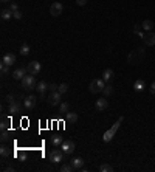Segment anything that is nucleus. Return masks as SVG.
<instances>
[{
    "label": "nucleus",
    "instance_id": "obj_1",
    "mask_svg": "<svg viewBox=\"0 0 155 172\" xmlns=\"http://www.w3.org/2000/svg\"><path fill=\"white\" fill-rule=\"evenodd\" d=\"M123 116H119L118 119H116V122H115V124L104 133V135H102V141H104V143H109V141H112L113 140V136H115V133H116V130H118V127L121 126V122H123Z\"/></svg>",
    "mask_w": 155,
    "mask_h": 172
},
{
    "label": "nucleus",
    "instance_id": "obj_2",
    "mask_svg": "<svg viewBox=\"0 0 155 172\" xmlns=\"http://www.w3.org/2000/svg\"><path fill=\"white\" fill-rule=\"evenodd\" d=\"M104 87H106V81L104 79H93L90 82V85H89V90H90V93L96 95V93H101L102 90H104Z\"/></svg>",
    "mask_w": 155,
    "mask_h": 172
},
{
    "label": "nucleus",
    "instance_id": "obj_3",
    "mask_svg": "<svg viewBox=\"0 0 155 172\" xmlns=\"http://www.w3.org/2000/svg\"><path fill=\"white\" fill-rule=\"evenodd\" d=\"M36 85H37V82H36L34 75H30V73H28V75L22 79V87H23V90H33V88H36Z\"/></svg>",
    "mask_w": 155,
    "mask_h": 172
},
{
    "label": "nucleus",
    "instance_id": "obj_4",
    "mask_svg": "<svg viewBox=\"0 0 155 172\" xmlns=\"http://www.w3.org/2000/svg\"><path fill=\"white\" fill-rule=\"evenodd\" d=\"M144 58V50L143 48H137L135 51L129 54V64H140Z\"/></svg>",
    "mask_w": 155,
    "mask_h": 172
},
{
    "label": "nucleus",
    "instance_id": "obj_5",
    "mask_svg": "<svg viewBox=\"0 0 155 172\" xmlns=\"http://www.w3.org/2000/svg\"><path fill=\"white\" fill-rule=\"evenodd\" d=\"M64 157H65V154H64L62 149H55V151L50 152V161L51 163H62Z\"/></svg>",
    "mask_w": 155,
    "mask_h": 172
},
{
    "label": "nucleus",
    "instance_id": "obj_6",
    "mask_svg": "<svg viewBox=\"0 0 155 172\" xmlns=\"http://www.w3.org/2000/svg\"><path fill=\"white\" fill-rule=\"evenodd\" d=\"M61 96H62V95H61L59 92H51V93L47 96V103H48L50 106H53V107H55V106H59V104H61Z\"/></svg>",
    "mask_w": 155,
    "mask_h": 172
},
{
    "label": "nucleus",
    "instance_id": "obj_7",
    "mask_svg": "<svg viewBox=\"0 0 155 172\" xmlns=\"http://www.w3.org/2000/svg\"><path fill=\"white\" fill-rule=\"evenodd\" d=\"M62 11H64L62 3H59V2L51 3V6H50V14L53 16V17H59V16L62 14Z\"/></svg>",
    "mask_w": 155,
    "mask_h": 172
},
{
    "label": "nucleus",
    "instance_id": "obj_8",
    "mask_svg": "<svg viewBox=\"0 0 155 172\" xmlns=\"http://www.w3.org/2000/svg\"><path fill=\"white\" fill-rule=\"evenodd\" d=\"M40 62H37V61H31L30 64H28V67H27V70H28V73H30V75H39V73H40Z\"/></svg>",
    "mask_w": 155,
    "mask_h": 172
},
{
    "label": "nucleus",
    "instance_id": "obj_9",
    "mask_svg": "<svg viewBox=\"0 0 155 172\" xmlns=\"http://www.w3.org/2000/svg\"><path fill=\"white\" fill-rule=\"evenodd\" d=\"M74 143L73 141H64L62 144H61V149L64 151V154L65 155H71L73 152H74Z\"/></svg>",
    "mask_w": 155,
    "mask_h": 172
},
{
    "label": "nucleus",
    "instance_id": "obj_10",
    "mask_svg": "<svg viewBox=\"0 0 155 172\" xmlns=\"http://www.w3.org/2000/svg\"><path fill=\"white\" fill-rule=\"evenodd\" d=\"M36 103H37V98L31 95V96H27V98H25L23 106H25V109H27V110H33L34 106H36Z\"/></svg>",
    "mask_w": 155,
    "mask_h": 172
},
{
    "label": "nucleus",
    "instance_id": "obj_11",
    "mask_svg": "<svg viewBox=\"0 0 155 172\" xmlns=\"http://www.w3.org/2000/svg\"><path fill=\"white\" fill-rule=\"evenodd\" d=\"M27 73H28V70H27V68H23V67L16 68V70L13 71V78H14V79H17V81H22L25 76H27Z\"/></svg>",
    "mask_w": 155,
    "mask_h": 172
},
{
    "label": "nucleus",
    "instance_id": "obj_12",
    "mask_svg": "<svg viewBox=\"0 0 155 172\" xmlns=\"http://www.w3.org/2000/svg\"><path fill=\"white\" fill-rule=\"evenodd\" d=\"M143 40H144V43H146L147 47H155V33H153V31H147V33L144 34Z\"/></svg>",
    "mask_w": 155,
    "mask_h": 172
},
{
    "label": "nucleus",
    "instance_id": "obj_13",
    "mask_svg": "<svg viewBox=\"0 0 155 172\" xmlns=\"http://www.w3.org/2000/svg\"><path fill=\"white\" fill-rule=\"evenodd\" d=\"M95 107H96L98 112H102V110H106L109 107V101L106 99V98H99V99H96V103H95Z\"/></svg>",
    "mask_w": 155,
    "mask_h": 172
},
{
    "label": "nucleus",
    "instance_id": "obj_14",
    "mask_svg": "<svg viewBox=\"0 0 155 172\" xmlns=\"http://www.w3.org/2000/svg\"><path fill=\"white\" fill-rule=\"evenodd\" d=\"M8 112H9V115H11V116H13V115L20 113V112H22V104H20V103H17V101L11 103V104H9V107H8Z\"/></svg>",
    "mask_w": 155,
    "mask_h": 172
},
{
    "label": "nucleus",
    "instance_id": "obj_15",
    "mask_svg": "<svg viewBox=\"0 0 155 172\" xmlns=\"http://www.w3.org/2000/svg\"><path fill=\"white\" fill-rule=\"evenodd\" d=\"M70 164L73 166L74 170H79V169L84 167V158H81V157H74V158H71Z\"/></svg>",
    "mask_w": 155,
    "mask_h": 172
},
{
    "label": "nucleus",
    "instance_id": "obj_16",
    "mask_svg": "<svg viewBox=\"0 0 155 172\" xmlns=\"http://www.w3.org/2000/svg\"><path fill=\"white\" fill-rule=\"evenodd\" d=\"M47 88H48V84H47V82H43V81L37 82L36 90H37L39 95H40V99H45V92H47ZM45 101H47V99H45Z\"/></svg>",
    "mask_w": 155,
    "mask_h": 172
},
{
    "label": "nucleus",
    "instance_id": "obj_17",
    "mask_svg": "<svg viewBox=\"0 0 155 172\" xmlns=\"http://www.w3.org/2000/svg\"><path fill=\"white\" fill-rule=\"evenodd\" d=\"M2 62H3V64H6L8 67H13V65L16 64V54H13V53H6V54L3 56Z\"/></svg>",
    "mask_w": 155,
    "mask_h": 172
},
{
    "label": "nucleus",
    "instance_id": "obj_18",
    "mask_svg": "<svg viewBox=\"0 0 155 172\" xmlns=\"http://www.w3.org/2000/svg\"><path fill=\"white\" fill-rule=\"evenodd\" d=\"M102 79H104L106 82L112 81V79H113V70L107 68V70H104V71H102Z\"/></svg>",
    "mask_w": 155,
    "mask_h": 172
},
{
    "label": "nucleus",
    "instance_id": "obj_19",
    "mask_svg": "<svg viewBox=\"0 0 155 172\" xmlns=\"http://www.w3.org/2000/svg\"><path fill=\"white\" fill-rule=\"evenodd\" d=\"M65 119L68 122H71V124H74V122L78 121V113L76 112H67L65 113Z\"/></svg>",
    "mask_w": 155,
    "mask_h": 172
},
{
    "label": "nucleus",
    "instance_id": "obj_20",
    "mask_svg": "<svg viewBox=\"0 0 155 172\" xmlns=\"http://www.w3.org/2000/svg\"><path fill=\"white\" fill-rule=\"evenodd\" d=\"M0 17H2V20H9L11 17H14V13L11 9H2V13H0Z\"/></svg>",
    "mask_w": 155,
    "mask_h": 172
},
{
    "label": "nucleus",
    "instance_id": "obj_21",
    "mask_svg": "<svg viewBox=\"0 0 155 172\" xmlns=\"http://www.w3.org/2000/svg\"><path fill=\"white\" fill-rule=\"evenodd\" d=\"M144 88H146V84H144V81H143V79L135 81V84H134V90H135V92H143Z\"/></svg>",
    "mask_w": 155,
    "mask_h": 172
},
{
    "label": "nucleus",
    "instance_id": "obj_22",
    "mask_svg": "<svg viewBox=\"0 0 155 172\" xmlns=\"http://www.w3.org/2000/svg\"><path fill=\"white\" fill-rule=\"evenodd\" d=\"M9 124H11V118L3 116L2 118V124H0V129H2V130H8L9 129Z\"/></svg>",
    "mask_w": 155,
    "mask_h": 172
},
{
    "label": "nucleus",
    "instance_id": "obj_23",
    "mask_svg": "<svg viewBox=\"0 0 155 172\" xmlns=\"http://www.w3.org/2000/svg\"><path fill=\"white\" fill-rule=\"evenodd\" d=\"M141 28H143L144 31H152V30H153V22H152V20H149V19H147V20H144V22L141 23Z\"/></svg>",
    "mask_w": 155,
    "mask_h": 172
},
{
    "label": "nucleus",
    "instance_id": "obj_24",
    "mask_svg": "<svg viewBox=\"0 0 155 172\" xmlns=\"http://www.w3.org/2000/svg\"><path fill=\"white\" fill-rule=\"evenodd\" d=\"M62 143H64V140H62V136H59V135H56V136L51 138V144H53L55 147H59Z\"/></svg>",
    "mask_w": 155,
    "mask_h": 172
},
{
    "label": "nucleus",
    "instance_id": "obj_25",
    "mask_svg": "<svg viewBox=\"0 0 155 172\" xmlns=\"http://www.w3.org/2000/svg\"><path fill=\"white\" fill-rule=\"evenodd\" d=\"M20 54L22 56H28L30 54V45L28 43H22V47H20Z\"/></svg>",
    "mask_w": 155,
    "mask_h": 172
},
{
    "label": "nucleus",
    "instance_id": "obj_26",
    "mask_svg": "<svg viewBox=\"0 0 155 172\" xmlns=\"http://www.w3.org/2000/svg\"><path fill=\"white\" fill-rule=\"evenodd\" d=\"M0 155H2V157H9L11 155V149H9V147H6V146H2V147H0Z\"/></svg>",
    "mask_w": 155,
    "mask_h": 172
},
{
    "label": "nucleus",
    "instance_id": "obj_27",
    "mask_svg": "<svg viewBox=\"0 0 155 172\" xmlns=\"http://www.w3.org/2000/svg\"><path fill=\"white\" fill-rule=\"evenodd\" d=\"M99 170H101V172H112V170H113V167H112L110 164L104 163V164H101V166H99Z\"/></svg>",
    "mask_w": 155,
    "mask_h": 172
},
{
    "label": "nucleus",
    "instance_id": "obj_28",
    "mask_svg": "<svg viewBox=\"0 0 155 172\" xmlns=\"http://www.w3.org/2000/svg\"><path fill=\"white\" fill-rule=\"evenodd\" d=\"M68 109H70L68 103H61V104H59V112H61V113H67V112H70Z\"/></svg>",
    "mask_w": 155,
    "mask_h": 172
},
{
    "label": "nucleus",
    "instance_id": "obj_29",
    "mask_svg": "<svg viewBox=\"0 0 155 172\" xmlns=\"http://www.w3.org/2000/svg\"><path fill=\"white\" fill-rule=\"evenodd\" d=\"M58 92L61 93V95H64V93H67L68 92V85L64 82V84H59V87H58Z\"/></svg>",
    "mask_w": 155,
    "mask_h": 172
},
{
    "label": "nucleus",
    "instance_id": "obj_30",
    "mask_svg": "<svg viewBox=\"0 0 155 172\" xmlns=\"http://www.w3.org/2000/svg\"><path fill=\"white\" fill-rule=\"evenodd\" d=\"M0 140H2V143L9 141V132L8 130H2V136H0Z\"/></svg>",
    "mask_w": 155,
    "mask_h": 172
},
{
    "label": "nucleus",
    "instance_id": "obj_31",
    "mask_svg": "<svg viewBox=\"0 0 155 172\" xmlns=\"http://www.w3.org/2000/svg\"><path fill=\"white\" fill-rule=\"evenodd\" d=\"M59 170H61V172H71V170H74V169H73L71 164H62Z\"/></svg>",
    "mask_w": 155,
    "mask_h": 172
},
{
    "label": "nucleus",
    "instance_id": "obj_32",
    "mask_svg": "<svg viewBox=\"0 0 155 172\" xmlns=\"http://www.w3.org/2000/svg\"><path fill=\"white\" fill-rule=\"evenodd\" d=\"M0 71H2V75L5 76V75H6V73L9 71V67H8L6 64H3V62H2V64H0Z\"/></svg>",
    "mask_w": 155,
    "mask_h": 172
},
{
    "label": "nucleus",
    "instance_id": "obj_33",
    "mask_svg": "<svg viewBox=\"0 0 155 172\" xmlns=\"http://www.w3.org/2000/svg\"><path fill=\"white\" fill-rule=\"evenodd\" d=\"M112 92H113V88H112L110 85H106V87H104V90H102V93H104L106 96H110V95H112Z\"/></svg>",
    "mask_w": 155,
    "mask_h": 172
},
{
    "label": "nucleus",
    "instance_id": "obj_34",
    "mask_svg": "<svg viewBox=\"0 0 155 172\" xmlns=\"http://www.w3.org/2000/svg\"><path fill=\"white\" fill-rule=\"evenodd\" d=\"M9 9H11L13 13H16V11H19V5H17L16 2H9Z\"/></svg>",
    "mask_w": 155,
    "mask_h": 172
},
{
    "label": "nucleus",
    "instance_id": "obj_35",
    "mask_svg": "<svg viewBox=\"0 0 155 172\" xmlns=\"http://www.w3.org/2000/svg\"><path fill=\"white\" fill-rule=\"evenodd\" d=\"M58 87H59L58 84H48V90L50 92H58Z\"/></svg>",
    "mask_w": 155,
    "mask_h": 172
},
{
    "label": "nucleus",
    "instance_id": "obj_36",
    "mask_svg": "<svg viewBox=\"0 0 155 172\" xmlns=\"http://www.w3.org/2000/svg\"><path fill=\"white\" fill-rule=\"evenodd\" d=\"M5 99L8 101V104H11V103H14L16 99H14V95H8L6 98H5Z\"/></svg>",
    "mask_w": 155,
    "mask_h": 172
},
{
    "label": "nucleus",
    "instance_id": "obj_37",
    "mask_svg": "<svg viewBox=\"0 0 155 172\" xmlns=\"http://www.w3.org/2000/svg\"><path fill=\"white\" fill-rule=\"evenodd\" d=\"M14 19L20 20V19H22V11H16V13H14Z\"/></svg>",
    "mask_w": 155,
    "mask_h": 172
},
{
    "label": "nucleus",
    "instance_id": "obj_38",
    "mask_svg": "<svg viewBox=\"0 0 155 172\" xmlns=\"http://www.w3.org/2000/svg\"><path fill=\"white\" fill-rule=\"evenodd\" d=\"M149 92H150L152 95H155V81L150 84V87H149Z\"/></svg>",
    "mask_w": 155,
    "mask_h": 172
},
{
    "label": "nucleus",
    "instance_id": "obj_39",
    "mask_svg": "<svg viewBox=\"0 0 155 172\" xmlns=\"http://www.w3.org/2000/svg\"><path fill=\"white\" fill-rule=\"evenodd\" d=\"M87 2H89V0H76V3L79 5V6H84V5H85Z\"/></svg>",
    "mask_w": 155,
    "mask_h": 172
},
{
    "label": "nucleus",
    "instance_id": "obj_40",
    "mask_svg": "<svg viewBox=\"0 0 155 172\" xmlns=\"http://www.w3.org/2000/svg\"><path fill=\"white\" fill-rule=\"evenodd\" d=\"M19 158H20L22 161H25V160H27V155H25V154H19Z\"/></svg>",
    "mask_w": 155,
    "mask_h": 172
},
{
    "label": "nucleus",
    "instance_id": "obj_41",
    "mask_svg": "<svg viewBox=\"0 0 155 172\" xmlns=\"http://www.w3.org/2000/svg\"><path fill=\"white\" fill-rule=\"evenodd\" d=\"M5 170H8V172H13V170H14V167H13V166H8V167H5Z\"/></svg>",
    "mask_w": 155,
    "mask_h": 172
},
{
    "label": "nucleus",
    "instance_id": "obj_42",
    "mask_svg": "<svg viewBox=\"0 0 155 172\" xmlns=\"http://www.w3.org/2000/svg\"><path fill=\"white\" fill-rule=\"evenodd\" d=\"M2 2H3V3H6V2H11V0H2Z\"/></svg>",
    "mask_w": 155,
    "mask_h": 172
}]
</instances>
